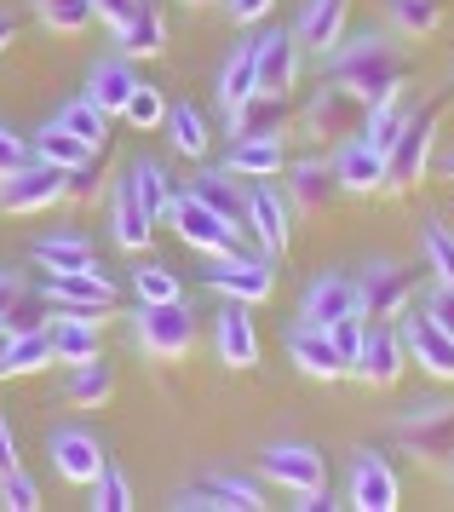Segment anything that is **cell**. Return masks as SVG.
I'll return each mask as SVG.
<instances>
[{"label":"cell","mask_w":454,"mask_h":512,"mask_svg":"<svg viewBox=\"0 0 454 512\" xmlns=\"http://www.w3.org/2000/svg\"><path fill=\"white\" fill-rule=\"evenodd\" d=\"M322 75L340 81L363 110H374V104L403 98V87H409V58L397 52V41L368 29V35H351V41H340V47L328 52L322 58Z\"/></svg>","instance_id":"obj_1"},{"label":"cell","mask_w":454,"mask_h":512,"mask_svg":"<svg viewBox=\"0 0 454 512\" xmlns=\"http://www.w3.org/2000/svg\"><path fill=\"white\" fill-rule=\"evenodd\" d=\"M340 196V179H334V162H317V156H305V162L288 167V202L305 213H322L328 202Z\"/></svg>","instance_id":"obj_22"},{"label":"cell","mask_w":454,"mask_h":512,"mask_svg":"<svg viewBox=\"0 0 454 512\" xmlns=\"http://www.w3.org/2000/svg\"><path fill=\"white\" fill-rule=\"evenodd\" d=\"M12 466H18V432L6 426V415H0V478H6Z\"/></svg>","instance_id":"obj_54"},{"label":"cell","mask_w":454,"mask_h":512,"mask_svg":"<svg viewBox=\"0 0 454 512\" xmlns=\"http://www.w3.org/2000/svg\"><path fill=\"white\" fill-rule=\"evenodd\" d=\"M207 478L225 489L236 512H259V507H265V489L253 484V478H242V472H207Z\"/></svg>","instance_id":"obj_48"},{"label":"cell","mask_w":454,"mask_h":512,"mask_svg":"<svg viewBox=\"0 0 454 512\" xmlns=\"http://www.w3.org/2000/svg\"><path fill=\"white\" fill-rule=\"evenodd\" d=\"M104 357V323H81V317H52V363H92Z\"/></svg>","instance_id":"obj_25"},{"label":"cell","mask_w":454,"mask_h":512,"mask_svg":"<svg viewBox=\"0 0 454 512\" xmlns=\"http://www.w3.org/2000/svg\"><path fill=\"white\" fill-rule=\"evenodd\" d=\"M219 357L230 369H253L259 363V328H253L248 300H225V311H219Z\"/></svg>","instance_id":"obj_20"},{"label":"cell","mask_w":454,"mask_h":512,"mask_svg":"<svg viewBox=\"0 0 454 512\" xmlns=\"http://www.w3.org/2000/svg\"><path fill=\"white\" fill-rule=\"evenodd\" d=\"M35 18L52 35H81L92 24V0H35Z\"/></svg>","instance_id":"obj_43"},{"label":"cell","mask_w":454,"mask_h":512,"mask_svg":"<svg viewBox=\"0 0 454 512\" xmlns=\"http://www.w3.org/2000/svg\"><path fill=\"white\" fill-rule=\"evenodd\" d=\"M133 6H138V0H92V18H98V24H110V29H121L127 18H133Z\"/></svg>","instance_id":"obj_52"},{"label":"cell","mask_w":454,"mask_h":512,"mask_svg":"<svg viewBox=\"0 0 454 512\" xmlns=\"http://www.w3.org/2000/svg\"><path fill=\"white\" fill-rule=\"evenodd\" d=\"M115 397V363L110 357H92V363H75L64 374V403L69 409H104Z\"/></svg>","instance_id":"obj_27"},{"label":"cell","mask_w":454,"mask_h":512,"mask_svg":"<svg viewBox=\"0 0 454 512\" xmlns=\"http://www.w3.org/2000/svg\"><path fill=\"white\" fill-rule=\"evenodd\" d=\"M426 317H432L443 334H454V288H437L432 282V294H426Z\"/></svg>","instance_id":"obj_51"},{"label":"cell","mask_w":454,"mask_h":512,"mask_svg":"<svg viewBox=\"0 0 454 512\" xmlns=\"http://www.w3.org/2000/svg\"><path fill=\"white\" fill-rule=\"evenodd\" d=\"M420 248H426V271H432L437 288H454V231L443 225V219H426Z\"/></svg>","instance_id":"obj_40"},{"label":"cell","mask_w":454,"mask_h":512,"mask_svg":"<svg viewBox=\"0 0 454 512\" xmlns=\"http://www.w3.org/2000/svg\"><path fill=\"white\" fill-rule=\"evenodd\" d=\"M288 357H294V369L305 374V380H340L345 374L340 351H334V340H328V328L299 323L294 334H288Z\"/></svg>","instance_id":"obj_21"},{"label":"cell","mask_w":454,"mask_h":512,"mask_svg":"<svg viewBox=\"0 0 454 512\" xmlns=\"http://www.w3.org/2000/svg\"><path fill=\"white\" fill-rule=\"evenodd\" d=\"M29 150H35V162H52V167H64V173H87L92 156H98L92 144H81L75 133H69L64 121H46L41 133H35V144H29Z\"/></svg>","instance_id":"obj_30"},{"label":"cell","mask_w":454,"mask_h":512,"mask_svg":"<svg viewBox=\"0 0 454 512\" xmlns=\"http://www.w3.org/2000/svg\"><path fill=\"white\" fill-rule=\"evenodd\" d=\"M403 121H409L403 98H391V104H374V110H363V139L374 144L380 156H391V144H397V133H403Z\"/></svg>","instance_id":"obj_41"},{"label":"cell","mask_w":454,"mask_h":512,"mask_svg":"<svg viewBox=\"0 0 454 512\" xmlns=\"http://www.w3.org/2000/svg\"><path fill=\"white\" fill-rule=\"evenodd\" d=\"M351 311H363V300H357V277H345V271H322V277L305 288V300H299V323L334 328L340 317H351Z\"/></svg>","instance_id":"obj_15"},{"label":"cell","mask_w":454,"mask_h":512,"mask_svg":"<svg viewBox=\"0 0 454 512\" xmlns=\"http://www.w3.org/2000/svg\"><path fill=\"white\" fill-rule=\"evenodd\" d=\"M46 455H52V472L64 478V484H81L87 489L98 472H104V443H98V432H87V426H58V432H46Z\"/></svg>","instance_id":"obj_7"},{"label":"cell","mask_w":454,"mask_h":512,"mask_svg":"<svg viewBox=\"0 0 454 512\" xmlns=\"http://www.w3.org/2000/svg\"><path fill=\"white\" fill-rule=\"evenodd\" d=\"M397 501H403V489H397L391 461L368 449L363 461L351 466V507L357 512H397Z\"/></svg>","instance_id":"obj_18"},{"label":"cell","mask_w":454,"mask_h":512,"mask_svg":"<svg viewBox=\"0 0 454 512\" xmlns=\"http://www.w3.org/2000/svg\"><path fill=\"white\" fill-rule=\"evenodd\" d=\"M351 116H363V104L345 93L340 81H328V75H322L317 98L305 104V127H311L317 139H334V133H345V127H351Z\"/></svg>","instance_id":"obj_23"},{"label":"cell","mask_w":454,"mask_h":512,"mask_svg":"<svg viewBox=\"0 0 454 512\" xmlns=\"http://www.w3.org/2000/svg\"><path fill=\"white\" fill-rule=\"evenodd\" d=\"M282 167H288L282 139H230V156H225L230 179H276Z\"/></svg>","instance_id":"obj_28"},{"label":"cell","mask_w":454,"mask_h":512,"mask_svg":"<svg viewBox=\"0 0 454 512\" xmlns=\"http://www.w3.org/2000/svg\"><path fill=\"white\" fill-rule=\"evenodd\" d=\"M46 317H52V305H46V294H41V300H35V294L23 288L18 300L6 305V317H0V323L12 328V334H23V328H46Z\"/></svg>","instance_id":"obj_47"},{"label":"cell","mask_w":454,"mask_h":512,"mask_svg":"<svg viewBox=\"0 0 454 512\" xmlns=\"http://www.w3.org/2000/svg\"><path fill=\"white\" fill-rule=\"evenodd\" d=\"M207 288H213V294H225V300L259 305V300H271L276 271L265 265V259H248L242 248H236V254H225V259H213V265H207Z\"/></svg>","instance_id":"obj_14"},{"label":"cell","mask_w":454,"mask_h":512,"mask_svg":"<svg viewBox=\"0 0 454 512\" xmlns=\"http://www.w3.org/2000/svg\"><path fill=\"white\" fill-rule=\"evenodd\" d=\"M386 18L403 41H426L443 29V0H386Z\"/></svg>","instance_id":"obj_35"},{"label":"cell","mask_w":454,"mask_h":512,"mask_svg":"<svg viewBox=\"0 0 454 512\" xmlns=\"http://www.w3.org/2000/svg\"><path fill=\"white\" fill-rule=\"evenodd\" d=\"M133 340L144 346V357H156V363H179V357H190V346H196V317H190V305L184 300L138 305Z\"/></svg>","instance_id":"obj_3"},{"label":"cell","mask_w":454,"mask_h":512,"mask_svg":"<svg viewBox=\"0 0 454 512\" xmlns=\"http://www.w3.org/2000/svg\"><path fill=\"white\" fill-rule=\"evenodd\" d=\"M12 35H18V24H12V18H0V52H6V41H12Z\"/></svg>","instance_id":"obj_56"},{"label":"cell","mask_w":454,"mask_h":512,"mask_svg":"<svg viewBox=\"0 0 454 512\" xmlns=\"http://www.w3.org/2000/svg\"><path fill=\"white\" fill-rule=\"evenodd\" d=\"M288 133V98L253 93L236 116H230V139H282Z\"/></svg>","instance_id":"obj_26"},{"label":"cell","mask_w":454,"mask_h":512,"mask_svg":"<svg viewBox=\"0 0 454 512\" xmlns=\"http://www.w3.org/2000/svg\"><path fill=\"white\" fill-rule=\"evenodd\" d=\"M58 121H64V127H69L81 144H92V150H104V139H110V110H98L87 93L69 98L64 110H58Z\"/></svg>","instance_id":"obj_38"},{"label":"cell","mask_w":454,"mask_h":512,"mask_svg":"<svg viewBox=\"0 0 454 512\" xmlns=\"http://www.w3.org/2000/svg\"><path fill=\"white\" fill-rule=\"evenodd\" d=\"M29 254H35V265H46L52 277H64V271H87L92 265V242L75 236V231H58V236H41Z\"/></svg>","instance_id":"obj_34"},{"label":"cell","mask_w":454,"mask_h":512,"mask_svg":"<svg viewBox=\"0 0 454 512\" xmlns=\"http://www.w3.org/2000/svg\"><path fill=\"white\" fill-rule=\"evenodd\" d=\"M110 225H115V242H121L127 254H144V248H150V231H156V219L144 213V202H138L133 179H121V185H115V208H110Z\"/></svg>","instance_id":"obj_29"},{"label":"cell","mask_w":454,"mask_h":512,"mask_svg":"<svg viewBox=\"0 0 454 512\" xmlns=\"http://www.w3.org/2000/svg\"><path fill=\"white\" fill-rule=\"evenodd\" d=\"M133 87H138V70H133L127 52H121V58H104V64H92V75H87V98L98 104V110H110V116L127 110Z\"/></svg>","instance_id":"obj_24"},{"label":"cell","mask_w":454,"mask_h":512,"mask_svg":"<svg viewBox=\"0 0 454 512\" xmlns=\"http://www.w3.org/2000/svg\"><path fill=\"white\" fill-rule=\"evenodd\" d=\"M18 294H23V277L12 271V265H0V317H6V305L18 300Z\"/></svg>","instance_id":"obj_55"},{"label":"cell","mask_w":454,"mask_h":512,"mask_svg":"<svg viewBox=\"0 0 454 512\" xmlns=\"http://www.w3.org/2000/svg\"><path fill=\"white\" fill-rule=\"evenodd\" d=\"M46 305H52V317H81V323H104L115 317V282L87 265V271H64V277H46Z\"/></svg>","instance_id":"obj_4"},{"label":"cell","mask_w":454,"mask_h":512,"mask_svg":"<svg viewBox=\"0 0 454 512\" xmlns=\"http://www.w3.org/2000/svg\"><path fill=\"white\" fill-rule=\"evenodd\" d=\"M167 139H173V150L179 156H207V116L196 110V104H167Z\"/></svg>","instance_id":"obj_37"},{"label":"cell","mask_w":454,"mask_h":512,"mask_svg":"<svg viewBox=\"0 0 454 512\" xmlns=\"http://www.w3.org/2000/svg\"><path fill=\"white\" fill-rule=\"evenodd\" d=\"M449 179H454V156H449Z\"/></svg>","instance_id":"obj_59"},{"label":"cell","mask_w":454,"mask_h":512,"mask_svg":"<svg viewBox=\"0 0 454 512\" xmlns=\"http://www.w3.org/2000/svg\"><path fill=\"white\" fill-rule=\"evenodd\" d=\"M173 231H179V242L184 248H196V254H207V259H225V254H236V225L230 219H219V213L207 208V202H196V196H173Z\"/></svg>","instance_id":"obj_6"},{"label":"cell","mask_w":454,"mask_h":512,"mask_svg":"<svg viewBox=\"0 0 454 512\" xmlns=\"http://www.w3.org/2000/svg\"><path fill=\"white\" fill-rule=\"evenodd\" d=\"M69 196V173L52 162H29L0 179V213H52Z\"/></svg>","instance_id":"obj_5"},{"label":"cell","mask_w":454,"mask_h":512,"mask_svg":"<svg viewBox=\"0 0 454 512\" xmlns=\"http://www.w3.org/2000/svg\"><path fill=\"white\" fill-rule=\"evenodd\" d=\"M334 179L345 196H374V190H386V156L368 139H345L334 156Z\"/></svg>","instance_id":"obj_19"},{"label":"cell","mask_w":454,"mask_h":512,"mask_svg":"<svg viewBox=\"0 0 454 512\" xmlns=\"http://www.w3.org/2000/svg\"><path fill=\"white\" fill-rule=\"evenodd\" d=\"M242 225L259 236L265 259H282V254H288V242H294V208H288L265 179H253L248 202H242Z\"/></svg>","instance_id":"obj_10"},{"label":"cell","mask_w":454,"mask_h":512,"mask_svg":"<svg viewBox=\"0 0 454 512\" xmlns=\"http://www.w3.org/2000/svg\"><path fill=\"white\" fill-rule=\"evenodd\" d=\"M403 351H409V363H420L432 380H454V334H443L426 311H420V317H403Z\"/></svg>","instance_id":"obj_16"},{"label":"cell","mask_w":454,"mask_h":512,"mask_svg":"<svg viewBox=\"0 0 454 512\" xmlns=\"http://www.w3.org/2000/svg\"><path fill=\"white\" fill-rule=\"evenodd\" d=\"M253 93H259V58H253V41H236V52L219 70V104H225V116H236Z\"/></svg>","instance_id":"obj_31"},{"label":"cell","mask_w":454,"mask_h":512,"mask_svg":"<svg viewBox=\"0 0 454 512\" xmlns=\"http://www.w3.org/2000/svg\"><path fill=\"white\" fill-rule=\"evenodd\" d=\"M397 438L409 443L414 455H426V461H437V455H454V403H409L403 409V420H397Z\"/></svg>","instance_id":"obj_13"},{"label":"cell","mask_w":454,"mask_h":512,"mask_svg":"<svg viewBox=\"0 0 454 512\" xmlns=\"http://www.w3.org/2000/svg\"><path fill=\"white\" fill-rule=\"evenodd\" d=\"M29 162H35V150H29L12 127H0V179H12V173H18V167H29Z\"/></svg>","instance_id":"obj_50"},{"label":"cell","mask_w":454,"mask_h":512,"mask_svg":"<svg viewBox=\"0 0 454 512\" xmlns=\"http://www.w3.org/2000/svg\"><path fill=\"white\" fill-rule=\"evenodd\" d=\"M345 24H351V0H305V12H299V24H294V41L305 52L328 58L345 41Z\"/></svg>","instance_id":"obj_17"},{"label":"cell","mask_w":454,"mask_h":512,"mask_svg":"<svg viewBox=\"0 0 454 512\" xmlns=\"http://www.w3.org/2000/svg\"><path fill=\"white\" fill-rule=\"evenodd\" d=\"M121 121H127V127H138V133H156L161 121H167V98H161L150 81H138L133 98H127V110H121Z\"/></svg>","instance_id":"obj_44"},{"label":"cell","mask_w":454,"mask_h":512,"mask_svg":"<svg viewBox=\"0 0 454 512\" xmlns=\"http://www.w3.org/2000/svg\"><path fill=\"white\" fill-rule=\"evenodd\" d=\"M253 58H259V93L288 98L299 87L305 47L294 41V29H265V35H253Z\"/></svg>","instance_id":"obj_12"},{"label":"cell","mask_w":454,"mask_h":512,"mask_svg":"<svg viewBox=\"0 0 454 512\" xmlns=\"http://www.w3.org/2000/svg\"><path fill=\"white\" fill-rule=\"evenodd\" d=\"M6 346H12V328L0 323V357H6Z\"/></svg>","instance_id":"obj_57"},{"label":"cell","mask_w":454,"mask_h":512,"mask_svg":"<svg viewBox=\"0 0 454 512\" xmlns=\"http://www.w3.org/2000/svg\"><path fill=\"white\" fill-rule=\"evenodd\" d=\"M225 6H230V18H236V24H259L276 0H225Z\"/></svg>","instance_id":"obj_53"},{"label":"cell","mask_w":454,"mask_h":512,"mask_svg":"<svg viewBox=\"0 0 454 512\" xmlns=\"http://www.w3.org/2000/svg\"><path fill=\"white\" fill-rule=\"evenodd\" d=\"M127 179H133V190H138V202H144V213H150V219H167V213H173V185H167V173H161L156 162H133L127 167Z\"/></svg>","instance_id":"obj_39"},{"label":"cell","mask_w":454,"mask_h":512,"mask_svg":"<svg viewBox=\"0 0 454 512\" xmlns=\"http://www.w3.org/2000/svg\"><path fill=\"white\" fill-rule=\"evenodd\" d=\"M357 300H363V317L368 323H397V317H409V300H414V277L403 265H368V277H357Z\"/></svg>","instance_id":"obj_8"},{"label":"cell","mask_w":454,"mask_h":512,"mask_svg":"<svg viewBox=\"0 0 454 512\" xmlns=\"http://www.w3.org/2000/svg\"><path fill=\"white\" fill-rule=\"evenodd\" d=\"M133 288H138V305H161V300H184V288H179V277L167 271V265H144L133 277Z\"/></svg>","instance_id":"obj_45"},{"label":"cell","mask_w":454,"mask_h":512,"mask_svg":"<svg viewBox=\"0 0 454 512\" xmlns=\"http://www.w3.org/2000/svg\"><path fill=\"white\" fill-rule=\"evenodd\" d=\"M46 363H52V323L23 328V334H12V346L0 357V380H23V374L46 369Z\"/></svg>","instance_id":"obj_32"},{"label":"cell","mask_w":454,"mask_h":512,"mask_svg":"<svg viewBox=\"0 0 454 512\" xmlns=\"http://www.w3.org/2000/svg\"><path fill=\"white\" fill-rule=\"evenodd\" d=\"M259 472H265L271 484L305 495V489L328 484V455H322V449H311V443H271V449L259 455Z\"/></svg>","instance_id":"obj_11"},{"label":"cell","mask_w":454,"mask_h":512,"mask_svg":"<svg viewBox=\"0 0 454 512\" xmlns=\"http://www.w3.org/2000/svg\"><path fill=\"white\" fill-rule=\"evenodd\" d=\"M0 507H6V512H35V507H41V484H35L23 466H12V472L0 478Z\"/></svg>","instance_id":"obj_46"},{"label":"cell","mask_w":454,"mask_h":512,"mask_svg":"<svg viewBox=\"0 0 454 512\" xmlns=\"http://www.w3.org/2000/svg\"><path fill=\"white\" fill-rule=\"evenodd\" d=\"M437 133H443V104L437 98L420 104V110H409V121H403V133H397V144H391V156H386V190H409L426 179Z\"/></svg>","instance_id":"obj_2"},{"label":"cell","mask_w":454,"mask_h":512,"mask_svg":"<svg viewBox=\"0 0 454 512\" xmlns=\"http://www.w3.org/2000/svg\"><path fill=\"white\" fill-rule=\"evenodd\" d=\"M403 369H409L403 334H397L391 323H368L363 328V351H357L351 374H357L363 386H374V392H386V386H397V380H403Z\"/></svg>","instance_id":"obj_9"},{"label":"cell","mask_w":454,"mask_h":512,"mask_svg":"<svg viewBox=\"0 0 454 512\" xmlns=\"http://www.w3.org/2000/svg\"><path fill=\"white\" fill-rule=\"evenodd\" d=\"M184 6H213V0H184Z\"/></svg>","instance_id":"obj_58"},{"label":"cell","mask_w":454,"mask_h":512,"mask_svg":"<svg viewBox=\"0 0 454 512\" xmlns=\"http://www.w3.org/2000/svg\"><path fill=\"white\" fill-rule=\"evenodd\" d=\"M363 328H368V317H363V311H351V317H340V323L328 328V340H334V351H340L345 374H351V363H357V351H363Z\"/></svg>","instance_id":"obj_49"},{"label":"cell","mask_w":454,"mask_h":512,"mask_svg":"<svg viewBox=\"0 0 454 512\" xmlns=\"http://www.w3.org/2000/svg\"><path fill=\"white\" fill-rule=\"evenodd\" d=\"M190 196H196V202H207V208L219 213V219H230V225L242 231V202H248V196L236 190V179H230L225 167H213V173H202V179L190 185Z\"/></svg>","instance_id":"obj_36"},{"label":"cell","mask_w":454,"mask_h":512,"mask_svg":"<svg viewBox=\"0 0 454 512\" xmlns=\"http://www.w3.org/2000/svg\"><path fill=\"white\" fill-rule=\"evenodd\" d=\"M115 41H121V52H127V58H156V52L167 47V24H161V12L150 6V0H138L133 18L115 29Z\"/></svg>","instance_id":"obj_33"},{"label":"cell","mask_w":454,"mask_h":512,"mask_svg":"<svg viewBox=\"0 0 454 512\" xmlns=\"http://www.w3.org/2000/svg\"><path fill=\"white\" fill-rule=\"evenodd\" d=\"M87 489H92V501H87L92 512H127L133 507V484H127V472L115 461H104V472H98Z\"/></svg>","instance_id":"obj_42"}]
</instances>
